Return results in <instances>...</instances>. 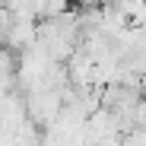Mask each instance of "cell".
<instances>
[{
  "instance_id": "obj_1",
  "label": "cell",
  "mask_w": 146,
  "mask_h": 146,
  "mask_svg": "<svg viewBox=\"0 0 146 146\" xmlns=\"http://www.w3.org/2000/svg\"><path fill=\"white\" fill-rule=\"evenodd\" d=\"M67 13H73V0H32V19L35 22L64 19Z\"/></svg>"
}]
</instances>
